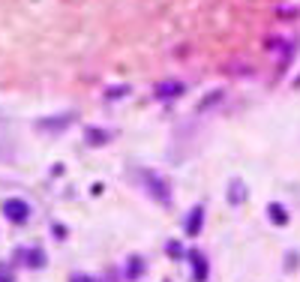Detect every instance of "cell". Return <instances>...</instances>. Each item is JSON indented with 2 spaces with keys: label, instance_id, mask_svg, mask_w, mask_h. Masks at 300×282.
Listing matches in <instances>:
<instances>
[{
  "label": "cell",
  "instance_id": "obj_1",
  "mask_svg": "<svg viewBox=\"0 0 300 282\" xmlns=\"http://www.w3.org/2000/svg\"><path fill=\"white\" fill-rule=\"evenodd\" d=\"M153 93L159 96V99H171V96H180V93H183V84H180V81H165V84L156 87Z\"/></svg>",
  "mask_w": 300,
  "mask_h": 282
},
{
  "label": "cell",
  "instance_id": "obj_2",
  "mask_svg": "<svg viewBox=\"0 0 300 282\" xmlns=\"http://www.w3.org/2000/svg\"><path fill=\"white\" fill-rule=\"evenodd\" d=\"M201 219H204V207L198 204V207H192V213L186 219V234H198L201 231Z\"/></svg>",
  "mask_w": 300,
  "mask_h": 282
},
{
  "label": "cell",
  "instance_id": "obj_3",
  "mask_svg": "<svg viewBox=\"0 0 300 282\" xmlns=\"http://www.w3.org/2000/svg\"><path fill=\"white\" fill-rule=\"evenodd\" d=\"M6 216H9V219H18V222H21V219L27 216V207H24L21 201H9V204H6Z\"/></svg>",
  "mask_w": 300,
  "mask_h": 282
},
{
  "label": "cell",
  "instance_id": "obj_4",
  "mask_svg": "<svg viewBox=\"0 0 300 282\" xmlns=\"http://www.w3.org/2000/svg\"><path fill=\"white\" fill-rule=\"evenodd\" d=\"M267 213H270V219H273V222H279V225H285V222H288V213H285V207H282V204H270Z\"/></svg>",
  "mask_w": 300,
  "mask_h": 282
},
{
  "label": "cell",
  "instance_id": "obj_5",
  "mask_svg": "<svg viewBox=\"0 0 300 282\" xmlns=\"http://www.w3.org/2000/svg\"><path fill=\"white\" fill-rule=\"evenodd\" d=\"M192 264H195V279L201 282V279L207 276V264L201 261V255H198V252H192Z\"/></svg>",
  "mask_w": 300,
  "mask_h": 282
},
{
  "label": "cell",
  "instance_id": "obj_6",
  "mask_svg": "<svg viewBox=\"0 0 300 282\" xmlns=\"http://www.w3.org/2000/svg\"><path fill=\"white\" fill-rule=\"evenodd\" d=\"M72 282H93V279H90V276H84V279H81V276H75Z\"/></svg>",
  "mask_w": 300,
  "mask_h": 282
}]
</instances>
